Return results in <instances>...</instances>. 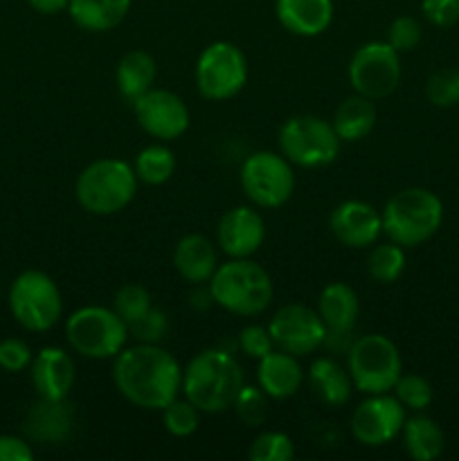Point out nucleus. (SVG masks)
<instances>
[{"label": "nucleus", "mask_w": 459, "mask_h": 461, "mask_svg": "<svg viewBox=\"0 0 459 461\" xmlns=\"http://www.w3.org/2000/svg\"><path fill=\"white\" fill-rule=\"evenodd\" d=\"M112 383L129 403L142 410L166 408L183 390V369L178 360L160 345L122 349L112 363Z\"/></svg>", "instance_id": "f257e3e1"}, {"label": "nucleus", "mask_w": 459, "mask_h": 461, "mask_svg": "<svg viewBox=\"0 0 459 461\" xmlns=\"http://www.w3.org/2000/svg\"><path fill=\"white\" fill-rule=\"evenodd\" d=\"M243 385L246 374L241 363L228 349L201 351L183 369L184 399L207 414H220L232 408Z\"/></svg>", "instance_id": "f03ea898"}, {"label": "nucleus", "mask_w": 459, "mask_h": 461, "mask_svg": "<svg viewBox=\"0 0 459 461\" xmlns=\"http://www.w3.org/2000/svg\"><path fill=\"white\" fill-rule=\"evenodd\" d=\"M382 234L403 248H417L430 241L444 223V203L426 187L396 192L381 212Z\"/></svg>", "instance_id": "7ed1b4c3"}, {"label": "nucleus", "mask_w": 459, "mask_h": 461, "mask_svg": "<svg viewBox=\"0 0 459 461\" xmlns=\"http://www.w3.org/2000/svg\"><path fill=\"white\" fill-rule=\"evenodd\" d=\"M210 293L214 304L234 315L252 318L264 313L274 295L273 279L261 264L246 259H228L212 275Z\"/></svg>", "instance_id": "20e7f679"}, {"label": "nucleus", "mask_w": 459, "mask_h": 461, "mask_svg": "<svg viewBox=\"0 0 459 461\" xmlns=\"http://www.w3.org/2000/svg\"><path fill=\"white\" fill-rule=\"evenodd\" d=\"M133 165L120 158H102L86 167L75 183V196L81 210L94 216H111L130 205L138 194Z\"/></svg>", "instance_id": "39448f33"}, {"label": "nucleus", "mask_w": 459, "mask_h": 461, "mask_svg": "<svg viewBox=\"0 0 459 461\" xmlns=\"http://www.w3.org/2000/svg\"><path fill=\"white\" fill-rule=\"evenodd\" d=\"M346 369L354 390L363 394H385L394 390L403 374V360L394 342L382 333H367L351 342L346 351Z\"/></svg>", "instance_id": "423d86ee"}, {"label": "nucleus", "mask_w": 459, "mask_h": 461, "mask_svg": "<svg viewBox=\"0 0 459 461\" xmlns=\"http://www.w3.org/2000/svg\"><path fill=\"white\" fill-rule=\"evenodd\" d=\"M68 345L90 360L115 358L129 340L124 320L106 306H81L66 322Z\"/></svg>", "instance_id": "0eeeda50"}, {"label": "nucleus", "mask_w": 459, "mask_h": 461, "mask_svg": "<svg viewBox=\"0 0 459 461\" xmlns=\"http://www.w3.org/2000/svg\"><path fill=\"white\" fill-rule=\"evenodd\" d=\"M342 140L331 122L315 115H295L279 129V151L291 165L304 169L328 167L340 156Z\"/></svg>", "instance_id": "6e6552de"}, {"label": "nucleus", "mask_w": 459, "mask_h": 461, "mask_svg": "<svg viewBox=\"0 0 459 461\" xmlns=\"http://www.w3.org/2000/svg\"><path fill=\"white\" fill-rule=\"evenodd\" d=\"M9 309L27 331H50L63 315L61 291L43 270H25L9 288Z\"/></svg>", "instance_id": "1a4fd4ad"}, {"label": "nucleus", "mask_w": 459, "mask_h": 461, "mask_svg": "<svg viewBox=\"0 0 459 461\" xmlns=\"http://www.w3.org/2000/svg\"><path fill=\"white\" fill-rule=\"evenodd\" d=\"M241 189L248 201L261 210H277L291 201L295 192L292 165L274 151H256L241 165Z\"/></svg>", "instance_id": "9d476101"}, {"label": "nucleus", "mask_w": 459, "mask_h": 461, "mask_svg": "<svg viewBox=\"0 0 459 461\" xmlns=\"http://www.w3.org/2000/svg\"><path fill=\"white\" fill-rule=\"evenodd\" d=\"M248 84V59L230 41H216L201 52L196 61L198 93L210 102L237 97Z\"/></svg>", "instance_id": "9b49d317"}, {"label": "nucleus", "mask_w": 459, "mask_h": 461, "mask_svg": "<svg viewBox=\"0 0 459 461\" xmlns=\"http://www.w3.org/2000/svg\"><path fill=\"white\" fill-rule=\"evenodd\" d=\"M346 75L354 93L372 102L385 99L400 84V54L387 41H369L354 52Z\"/></svg>", "instance_id": "f8f14e48"}, {"label": "nucleus", "mask_w": 459, "mask_h": 461, "mask_svg": "<svg viewBox=\"0 0 459 461\" xmlns=\"http://www.w3.org/2000/svg\"><path fill=\"white\" fill-rule=\"evenodd\" d=\"M268 331L277 349L297 356V358L315 354L327 338V327H324L318 309L304 304L282 306L270 318Z\"/></svg>", "instance_id": "ddd939ff"}, {"label": "nucleus", "mask_w": 459, "mask_h": 461, "mask_svg": "<svg viewBox=\"0 0 459 461\" xmlns=\"http://www.w3.org/2000/svg\"><path fill=\"white\" fill-rule=\"evenodd\" d=\"M405 412L408 410L403 408V403L390 392L369 394L351 417V435L367 448H381L400 435L405 419H408Z\"/></svg>", "instance_id": "4468645a"}, {"label": "nucleus", "mask_w": 459, "mask_h": 461, "mask_svg": "<svg viewBox=\"0 0 459 461\" xmlns=\"http://www.w3.org/2000/svg\"><path fill=\"white\" fill-rule=\"evenodd\" d=\"M140 129L160 142H174L189 129V108L183 97L165 88H151L133 104Z\"/></svg>", "instance_id": "2eb2a0df"}, {"label": "nucleus", "mask_w": 459, "mask_h": 461, "mask_svg": "<svg viewBox=\"0 0 459 461\" xmlns=\"http://www.w3.org/2000/svg\"><path fill=\"white\" fill-rule=\"evenodd\" d=\"M266 239L264 216L255 207L238 205L225 212L216 228V243L230 259H246L259 252Z\"/></svg>", "instance_id": "dca6fc26"}, {"label": "nucleus", "mask_w": 459, "mask_h": 461, "mask_svg": "<svg viewBox=\"0 0 459 461\" xmlns=\"http://www.w3.org/2000/svg\"><path fill=\"white\" fill-rule=\"evenodd\" d=\"M328 230L346 248L374 246L382 234V216L374 205L364 201H345L333 207L328 216Z\"/></svg>", "instance_id": "f3484780"}, {"label": "nucleus", "mask_w": 459, "mask_h": 461, "mask_svg": "<svg viewBox=\"0 0 459 461\" xmlns=\"http://www.w3.org/2000/svg\"><path fill=\"white\" fill-rule=\"evenodd\" d=\"M32 385L40 399L63 401L75 385V360L61 347H45L32 360Z\"/></svg>", "instance_id": "a211bd4d"}, {"label": "nucleus", "mask_w": 459, "mask_h": 461, "mask_svg": "<svg viewBox=\"0 0 459 461\" xmlns=\"http://www.w3.org/2000/svg\"><path fill=\"white\" fill-rule=\"evenodd\" d=\"M279 25L302 39L324 34L333 23V0H274Z\"/></svg>", "instance_id": "6ab92c4d"}, {"label": "nucleus", "mask_w": 459, "mask_h": 461, "mask_svg": "<svg viewBox=\"0 0 459 461\" xmlns=\"http://www.w3.org/2000/svg\"><path fill=\"white\" fill-rule=\"evenodd\" d=\"M318 313L328 336H351L360 315L358 293L345 282L327 284L318 297Z\"/></svg>", "instance_id": "aec40b11"}, {"label": "nucleus", "mask_w": 459, "mask_h": 461, "mask_svg": "<svg viewBox=\"0 0 459 461\" xmlns=\"http://www.w3.org/2000/svg\"><path fill=\"white\" fill-rule=\"evenodd\" d=\"M174 268L192 286H202L219 268V252L205 234H184L174 250Z\"/></svg>", "instance_id": "412c9836"}, {"label": "nucleus", "mask_w": 459, "mask_h": 461, "mask_svg": "<svg viewBox=\"0 0 459 461\" xmlns=\"http://www.w3.org/2000/svg\"><path fill=\"white\" fill-rule=\"evenodd\" d=\"M256 381H259V387L268 399H291L300 392L302 383H304V369H302L297 356L286 354L282 349H273L259 360Z\"/></svg>", "instance_id": "4be33fe9"}, {"label": "nucleus", "mask_w": 459, "mask_h": 461, "mask_svg": "<svg viewBox=\"0 0 459 461\" xmlns=\"http://www.w3.org/2000/svg\"><path fill=\"white\" fill-rule=\"evenodd\" d=\"M133 0H70L68 14L79 30L104 34L122 25Z\"/></svg>", "instance_id": "5701e85b"}, {"label": "nucleus", "mask_w": 459, "mask_h": 461, "mask_svg": "<svg viewBox=\"0 0 459 461\" xmlns=\"http://www.w3.org/2000/svg\"><path fill=\"white\" fill-rule=\"evenodd\" d=\"M309 385L313 394L328 408H340L349 403L354 381L349 376V369L342 367L333 358H318L309 367Z\"/></svg>", "instance_id": "b1692460"}, {"label": "nucleus", "mask_w": 459, "mask_h": 461, "mask_svg": "<svg viewBox=\"0 0 459 461\" xmlns=\"http://www.w3.org/2000/svg\"><path fill=\"white\" fill-rule=\"evenodd\" d=\"M156 77V59L148 52H144V50H130V52H126L115 68L117 90L130 104L153 88Z\"/></svg>", "instance_id": "393cba45"}, {"label": "nucleus", "mask_w": 459, "mask_h": 461, "mask_svg": "<svg viewBox=\"0 0 459 461\" xmlns=\"http://www.w3.org/2000/svg\"><path fill=\"white\" fill-rule=\"evenodd\" d=\"M72 410L63 401L40 399L27 417V435L43 444H58L70 435Z\"/></svg>", "instance_id": "a878e982"}, {"label": "nucleus", "mask_w": 459, "mask_h": 461, "mask_svg": "<svg viewBox=\"0 0 459 461\" xmlns=\"http://www.w3.org/2000/svg\"><path fill=\"white\" fill-rule=\"evenodd\" d=\"M376 120L378 113L372 99L354 93L345 102H340V106L333 113L331 124L342 142H358V140L367 138L372 133Z\"/></svg>", "instance_id": "bb28decb"}, {"label": "nucleus", "mask_w": 459, "mask_h": 461, "mask_svg": "<svg viewBox=\"0 0 459 461\" xmlns=\"http://www.w3.org/2000/svg\"><path fill=\"white\" fill-rule=\"evenodd\" d=\"M403 448L405 453L417 461H432L439 457L446 448V435L435 419L426 414H414L405 419L403 430Z\"/></svg>", "instance_id": "cd10ccee"}, {"label": "nucleus", "mask_w": 459, "mask_h": 461, "mask_svg": "<svg viewBox=\"0 0 459 461\" xmlns=\"http://www.w3.org/2000/svg\"><path fill=\"white\" fill-rule=\"evenodd\" d=\"M135 176L144 185H165L176 171V156L165 144H148L135 156Z\"/></svg>", "instance_id": "c85d7f7f"}, {"label": "nucleus", "mask_w": 459, "mask_h": 461, "mask_svg": "<svg viewBox=\"0 0 459 461\" xmlns=\"http://www.w3.org/2000/svg\"><path fill=\"white\" fill-rule=\"evenodd\" d=\"M405 264H408V259H405L403 246L394 241L378 243L367 257V273L374 282L394 284L405 273Z\"/></svg>", "instance_id": "c756f323"}, {"label": "nucleus", "mask_w": 459, "mask_h": 461, "mask_svg": "<svg viewBox=\"0 0 459 461\" xmlns=\"http://www.w3.org/2000/svg\"><path fill=\"white\" fill-rule=\"evenodd\" d=\"M394 396L403 403L405 410L412 412H423L430 408L435 392L428 378L418 376V374H400L399 381L394 385Z\"/></svg>", "instance_id": "7c9ffc66"}, {"label": "nucleus", "mask_w": 459, "mask_h": 461, "mask_svg": "<svg viewBox=\"0 0 459 461\" xmlns=\"http://www.w3.org/2000/svg\"><path fill=\"white\" fill-rule=\"evenodd\" d=\"M426 97L436 108L459 106V70L441 68L432 72L426 81Z\"/></svg>", "instance_id": "2f4dec72"}, {"label": "nucleus", "mask_w": 459, "mask_h": 461, "mask_svg": "<svg viewBox=\"0 0 459 461\" xmlns=\"http://www.w3.org/2000/svg\"><path fill=\"white\" fill-rule=\"evenodd\" d=\"M201 410L192 401L174 399L166 408H162V423L171 437H189L198 430Z\"/></svg>", "instance_id": "473e14b6"}, {"label": "nucleus", "mask_w": 459, "mask_h": 461, "mask_svg": "<svg viewBox=\"0 0 459 461\" xmlns=\"http://www.w3.org/2000/svg\"><path fill=\"white\" fill-rule=\"evenodd\" d=\"M248 457H250V461H291L295 457V444L284 432H261L252 441L250 450H248Z\"/></svg>", "instance_id": "72a5a7b5"}, {"label": "nucleus", "mask_w": 459, "mask_h": 461, "mask_svg": "<svg viewBox=\"0 0 459 461\" xmlns=\"http://www.w3.org/2000/svg\"><path fill=\"white\" fill-rule=\"evenodd\" d=\"M148 309H151V295L140 284H124L112 297V311L124 320L126 327L142 318Z\"/></svg>", "instance_id": "f704fd0d"}, {"label": "nucleus", "mask_w": 459, "mask_h": 461, "mask_svg": "<svg viewBox=\"0 0 459 461\" xmlns=\"http://www.w3.org/2000/svg\"><path fill=\"white\" fill-rule=\"evenodd\" d=\"M169 333V318L162 309H148L133 324H129V338L142 345H160Z\"/></svg>", "instance_id": "c9c22d12"}, {"label": "nucleus", "mask_w": 459, "mask_h": 461, "mask_svg": "<svg viewBox=\"0 0 459 461\" xmlns=\"http://www.w3.org/2000/svg\"><path fill=\"white\" fill-rule=\"evenodd\" d=\"M268 396L261 387L243 385L238 392L237 401H234L232 408L237 410V417L241 419L246 426L256 428L266 421V414H268Z\"/></svg>", "instance_id": "e433bc0d"}, {"label": "nucleus", "mask_w": 459, "mask_h": 461, "mask_svg": "<svg viewBox=\"0 0 459 461\" xmlns=\"http://www.w3.org/2000/svg\"><path fill=\"white\" fill-rule=\"evenodd\" d=\"M423 27L414 16H396L394 21L387 25L385 41L396 50L399 54L412 52L418 43H421Z\"/></svg>", "instance_id": "4c0bfd02"}, {"label": "nucleus", "mask_w": 459, "mask_h": 461, "mask_svg": "<svg viewBox=\"0 0 459 461\" xmlns=\"http://www.w3.org/2000/svg\"><path fill=\"white\" fill-rule=\"evenodd\" d=\"M238 349L248 356V358L261 360L274 349L273 336H270L268 327H259V324H250V327L241 329L237 340Z\"/></svg>", "instance_id": "58836bf2"}, {"label": "nucleus", "mask_w": 459, "mask_h": 461, "mask_svg": "<svg viewBox=\"0 0 459 461\" xmlns=\"http://www.w3.org/2000/svg\"><path fill=\"white\" fill-rule=\"evenodd\" d=\"M32 349L27 347V342L18 340V338H4L0 340V367L4 372H22L32 365Z\"/></svg>", "instance_id": "ea45409f"}, {"label": "nucleus", "mask_w": 459, "mask_h": 461, "mask_svg": "<svg viewBox=\"0 0 459 461\" xmlns=\"http://www.w3.org/2000/svg\"><path fill=\"white\" fill-rule=\"evenodd\" d=\"M421 12L430 25L448 30L459 23V0H421Z\"/></svg>", "instance_id": "a19ab883"}, {"label": "nucleus", "mask_w": 459, "mask_h": 461, "mask_svg": "<svg viewBox=\"0 0 459 461\" xmlns=\"http://www.w3.org/2000/svg\"><path fill=\"white\" fill-rule=\"evenodd\" d=\"M34 450L25 439L14 435H0V461H32Z\"/></svg>", "instance_id": "79ce46f5"}, {"label": "nucleus", "mask_w": 459, "mask_h": 461, "mask_svg": "<svg viewBox=\"0 0 459 461\" xmlns=\"http://www.w3.org/2000/svg\"><path fill=\"white\" fill-rule=\"evenodd\" d=\"M27 3L34 12L43 14V16H54V14L66 12L70 0H27Z\"/></svg>", "instance_id": "37998d69"}, {"label": "nucleus", "mask_w": 459, "mask_h": 461, "mask_svg": "<svg viewBox=\"0 0 459 461\" xmlns=\"http://www.w3.org/2000/svg\"><path fill=\"white\" fill-rule=\"evenodd\" d=\"M0 293H3V286H0Z\"/></svg>", "instance_id": "c03bdc74"}]
</instances>
